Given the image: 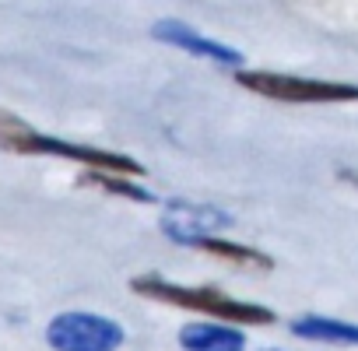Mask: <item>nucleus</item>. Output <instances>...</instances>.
I'll use <instances>...</instances> for the list:
<instances>
[{"label":"nucleus","instance_id":"obj_1","mask_svg":"<svg viewBox=\"0 0 358 351\" xmlns=\"http://www.w3.org/2000/svg\"><path fill=\"white\" fill-rule=\"evenodd\" d=\"M130 288L151 302H165V306H179V309H190V313H204L211 320H229L239 327H267L274 323V313L260 302H243L232 299L211 285H179L158 274H141L130 281Z\"/></svg>","mask_w":358,"mask_h":351},{"label":"nucleus","instance_id":"obj_2","mask_svg":"<svg viewBox=\"0 0 358 351\" xmlns=\"http://www.w3.org/2000/svg\"><path fill=\"white\" fill-rule=\"evenodd\" d=\"M0 151H15V155H50V158L78 162V165H85V169H109V172L144 176V165H141L137 158H130V155L39 134V130H32L29 123H22L15 113H4V109H0Z\"/></svg>","mask_w":358,"mask_h":351},{"label":"nucleus","instance_id":"obj_3","mask_svg":"<svg viewBox=\"0 0 358 351\" xmlns=\"http://www.w3.org/2000/svg\"><path fill=\"white\" fill-rule=\"evenodd\" d=\"M236 81L264 99L274 102H292V106H348L358 102V85L344 81H320V78H302V74H278V71H236Z\"/></svg>","mask_w":358,"mask_h":351},{"label":"nucleus","instance_id":"obj_4","mask_svg":"<svg viewBox=\"0 0 358 351\" xmlns=\"http://www.w3.org/2000/svg\"><path fill=\"white\" fill-rule=\"evenodd\" d=\"M127 341V330L99 313L71 309L50 320L46 327V344L53 351H120Z\"/></svg>","mask_w":358,"mask_h":351},{"label":"nucleus","instance_id":"obj_5","mask_svg":"<svg viewBox=\"0 0 358 351\" xmlns=\"http://www.w3.org/2000/svg\"><path fill=\"white\" fill-rule=\"evenodd\" d=\"M232 225V215L204 201H169L162 215V232L179 246H197L208 236H222Z\"/></svg>","mask_w":358,"mask_h":351},{"label":"nucleus","instance_id":"obj_6","mask_svg":"<svg viewBox=\"0 0 358 351\" xmlns=\"http://www.w3.org/2000/svg\"><path fill=\"white\" fill-rule=\"evenodd\" d=\"M151 36H155L158 43L179 50V53L194 57V60H208V64L236 67V71L246 64V57H243L236 46H229V43H222V39H211V36H204L201 29L179 22V18H162V22H155V25H151Z\"/></svg>","mask_w":358,"mask_h":351},{"label":"nucleus","instance_id":"obj_7","mask_svg":"<svg viewBox=\"0 0 358 351\" xmlns=\"http://www.w3.org/2000/svg\"><path fill=\"white\" fill-rule=\"evenodd\" d=\"M179 348L183 351H246V337L239 323L229 320H194L179 327Z\"/></svg>","mask_w":358,"mask_h":351},{"label":"nucleus","instance_id":"obj_8","mask_svg":"<svg viewBox=\"0 0 358 351\" xmlns=\"http://www.w3.org/2000/svg\"><path fill=\"white\" fill-rule=\"evenodd\" d=\"M288 330L299 341H323V344H358V323H344V320H330L320 313H306L295 316L288 323Z\"/></svg>","mask_w":358,"mask_h":351},{"label":"nucleus","instance_id":"obj_9","mask_svg":"<svg viewBox=\"0 0 358 351\" xmlns=\"http://www.w3.org/2000/svg\"><path fill=\"white\" fill-rule=\"evenodd\" d=\"M194 250H204V253H211V257H218V260H225V264L246 267V271H271V267H274V260H271L267 253H260V250H253V246H243V243H232V239H225V236H208V239H201Z\"/></svg>","mask_w":358,"mask_h":351},{"label":"nucleus","instance_id":"obj_10","mask_svg":"<svg viewBox=\"0 0 358 351\" xmlns=\"http://www.w3.org/2000/svg\"><path fill=\"white\" fill-rule=\"evenodd\" d=\"M85 187H95L102 194H113V197H127V201H137V204H155V197L137 187V176H127V172H109V169H88L81 176Z\"/></svg>","mask_w":358,"mask_h":351},{"label":"nucleus","instance_id":"obj_11","mask_svg":"<svg viewBox=\"0 0 358 351\" xmlns=\"http://www.w3.org/2000/svg\"><path fill=\"white\" fill-rule=\"evenodd\" d=\"M264 351H278V348H264Z\"/></svg>","mask_w":358,"mask_h":351}]
</instances>
